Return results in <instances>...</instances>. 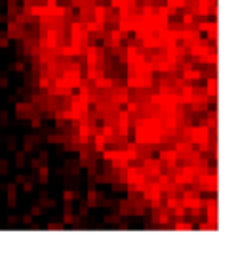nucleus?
I'll use <instances>...</instances> for the list:
<instances>
[{"label": "nucleus", "mask_w": 234, "mask_h": 256, "mask_svg": "<svg viewBox=\"0 0 234 256\" xmlns=\"http://www.w3.org/2000/svg\"><path fill=\"white\" fill-rule=\"evenodd\" d=\"M15 164H17L19 168H23V164H25V153H21V151L17 153V157H15Z\"/></svg>", "instance_id": "423d86ee"}, {"label": "nucleus", "mask_w": 234, "mask_h": 256, "mask_svg": "<svg viewBox=\"0 0 234 256\" xmlns=\"http://www.w3.org/2000/svg\"><path fill=\"white\" fill-rule=\"evenodd\" d=\"M78 197H80V193H72V191H65V193H63V199H65L67 203H71L72 199H78Z\"/></svg>", "instance_id": "39448f33"}, {"label": "nucleus", "mask_w": 234, "mask_h": 256, "mask_svg": "<svg viewBox=\"0 0 234 256\" xmlns=\"http://www.w3.org/2000/svg\"><path fill=\"white\" fill-rule=\"evenodd\" d=\"M0 124H2V126H6V124H8V113L6 111L0 113Z\"/></svg>", "instance_id": "0eeeda50"}, {"label": "nucleus", "mask_w": 234, "mask_h": 256, "mask_svg": "<svg viewBox=\"0 0 234 256\" xmlns=\"http://www.w3.org/2000/svg\"><path fill=\"white\" fill-rule=\"evenodd\" d=\"M15 205H17V201H15V185L10 184L8 185V206L13 208Z\"/></svg>", "instance_id": "f257e3e1"}, {"label": "nucleus", "mask_w": 234, "mask_h": 256, "mask_svg": "<svg viewBox=\"0 0 234 256\" xmlns=\"http://www.w3.org/2000/svg\"><path fill=\"white\" fill-rule=\"evenodd\" d=\"M8 86V80H6V77H2L0 78V88H6Z\"/></svg>", "instance_id": "2eb2a0df"}, {"label": "nucleus", "mask_w": 234, "mask_h": 256, "mask_svg": "<svg viewBox=\"0 0 234 256\" xmlns=\"http://www.w3.org/2000/svg\"><path fill=\"white\" fill-rule=\"evenodd\" d=\"M6 168H8V163H6V161H0V174H6V172H8Z\"/></svg>", "instance_id": "1a4fd4ad"}, {"label": "nucleus", "mask_w": 234, "mask_h": 256, "mask_svg": "<svg viewBox=\"0 0 234 256\" xmlns=\"http://www.w3.org/2000/svg\"><path fill=\"white\" fill-rule=\"evenodd\" d=\"M8 149H10V151H13V149H15V142H13V138H10V142H8Z\"/></svg>", "instance_id": "ddd939ff"}, {"label": "nucleus", "mask_w": 234, "mask_h": 256, "mask_svg": "<svg viewBox=\"0 0 234 256\" xmlns=\"http://www.w3.org/2000/svg\"><path fill=\"white\" fill-rule=\"evenodd\" d=\"M30 126H33V128H38V126H40V119H38V117L33 119V124H30Z\"/></svg>", "instance_id": "4468645a"}, {"label": "nucleus", "mask_w": 234, "mask_h": 256, "mask_svg": "<svg viewBox=\"0 0 234 256\" xmlns=\"http://www.w3.org/2000/svg\"><path fill=\"white\" fill-rule=\"evenodd\" d=\"M23 191L25 193H30V191H33V184H30V182H23Z\"/></svg>", "instance_id": "6e6552de"}, {"label": "nucleus", "mask_w": 234, "mask_h": 256, "mask_svg": "<svg viewBox=\"0 0 234 256\" xmlns=\"http://www.w3.org/2000/svg\"><path fill=\"white\" fill-rule=\"evenodd\" d=\"M42 214V206H33V216H40Z\"/></svg>", "instance_id": "9d476101"}, {"label": "nucleus", "mask_w": 234, "mask_h": 256, "mask_svg": "<svg viewBox=\"0 0 234 256\" xmlns=\"http://www.w3.org/2000/svg\"><path fill=\"white\" fill-rule=\"evenodd\" d=\"M13 69H15V71H23V69H25V65H23V61H17V63H15V65H13Z\"/></svg>", "instance_id": "9b49d317"}, {"label": "nucleus", "mask_w": 234, "mask_h": 256, "mask_svg": "<svg viewBox=\"0 0 234 256\" xmlns=\"http://www.w3.org/2000/svg\"><path fill=\"white\" fill-rule=\"evenodd\" d=\"M38 178H40L42 184H48V166H46V164L38 166Z\"/></svg>", "instance_id": "f03ea898"}, {"label": "nucleus", "mask_w": 234, "mask_h": 256, "mask_svg": "<svg viewBox=\"0 0 234 256\" xmlns=\"http://www.w3.org/2000/svg\"><path fill=\"white\" fill-rule=\"evenodd\" d=\"M207 94H209L211 98L217 96V80L215 78H209V82H207Z\"/></svg>", "instance_id": "7ed1b4c3"}, {"label": "nucleus", "mask_w": 234, "mask_h": 256, "mask_svg": "<svg viewBox=\"0 0 234 256\" xmlns=\"http://www.w3.org/2000/svg\"><path fill=\"white\" fill-rule=\"evenodd\" d=\"M15 182H17V184H23L25 178H23V176H17V178H15Z\"/></svg>", "instance_id": "dca6fc26"}, {"label": "nucleus", "mask_w": 234, "mask_h": 256, "mask_svg": "<svg viewBox=\"0 0 234 256\" xmlns=\"http://www.w3.org/2000/svg\"><path fill=\"white\" fill-rule=\"evenodd\" d=\"M95 149L97 151L105 149V136H95Z\"/></svg>", "instance_id": "20e7f679"}, {"label": "nucleus", "mask_w": 234, "mask_h": 256, "mask_svg": "<svg viewBox=\"0 0 234 256\" xmlns=\"http://www.w3.org/2000/svg\"><path fill=\"white\" fill-rule=\"evenodd\" d=\"M30 222H33V216H30V214H25V216H23V224H27V226H29Z\"/></svg>", "instance_id": "f8f14e48"}, {"label": "nucleus", "mask_w": 234, "mask_h": 256, "mask_svg": "<svg viewBox=\"0 0 234 256\" xmlns=\"http://www.w3.org/2000/svg\"><path fill=\"white\" fill-rule=\"evenodd\" d=\"M2 21H4V15H0V23H2Z\"/></svg>", "instance_id": "f3484780"}]
</instances>
